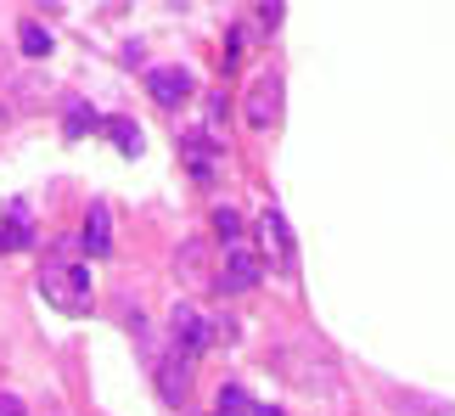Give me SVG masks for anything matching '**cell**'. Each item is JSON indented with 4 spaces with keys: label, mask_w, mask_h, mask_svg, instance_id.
Instances as JSON below:
<instances>
[{
    "label": "cell",
    "mask_w": 455,
    "mask_h": 416,
    "mask_svg": "<svg viewBox=\"0 0 455 416\" xmlns=\"http://www.w3.org/2000/svg\"><path fill=\"white\" fill-rule=\"evenodd\" d=\"M265 242H275V253H282V265H292V253H299V242H292V231H287V214H265Z\"/></svg>",
    "instance_id": "obj_9"
},
{
    "label": "cell",
    "mask_w": 455,
    "mask_h": 416,
    "mask_svg": "<svg viewBox=\"0 0 455 416\" xmlns=\"http://www.w3.org/2000/svg\"><path fill=\"white\" fill-rule=\"evenodd\" d=\"M40 299L57 304L62 316H84V309H91V270L74 265V259L45 265V270H40Z\"/></svg>",
    "instance_id": "obj_1"
},
{
    "label": "cell",
    "mask_w": 455,
    "mask_h": 416,
    "mask_svg": "<svg viewBox=\"0 0 455 416\" xmlns=\"http://www.w3.org/2000/svg\"><path fill=\"white\" fill-rule=\"evenodd\" d=\"M191 91H197V84H191L186 68H152L147 74V96L157 101V108H180Z\"/></svg>",
    "instance_id": "obj_5"
},
{
    "label": "cell",
    "mask_w": 455,
    "mask_h": 416,
    "mask_svg": "<svg viewBox=\"0 0 455 416\" xmlns=\"http://www.w3.org/2000/svg\"><path fill=\"white\" fill-rule=\"evenodd\" d=\"M259 276H265L259 253H253V248H231V253H225V270H220V287H225V292H248Z\"/></svg>",
    "instance_id": "obj_6"
},
{
    "label": "cell",
    "mask_w": 455,
    "mask_h": 416,
    "mask_svg": "<svg viewBox=\"0 0 455 416\" xmlns=\"http://www.w3.org/2000/svg\"><path fill=\"white\" fill-rule=\"evenodd\" d=\"M186 383H191V360L169 355L164 366H157V388H164V400H169V405H180V400H186Z\"/></svg>",
    "instance_id": "obj_7"
},
{
    "label": "cell",
    "mask_w": 455,
    "mask_h": 416,
    "mask_svg": "<svg viewBox=\"0 0 455 416\" xmlns=\"http://www.w3.org/2000/svg\"><path fill=\"white\" fill-rule=\"evenodd\" d=\"M180 158H186V169H191V180L197 186H214V175H220V164H225V152L208 141V135H180Z\"/></svg>",
    "instance_id": "obj_4"
},
{
    "label": "cell",
    "mask_w": 455,
    "mask_h": 416,
    "mask_svg": "<svg viewBox=\"0 0 455 416\" xmlns=\"http://www.w3.org/2000/svg\"><path fill=\"white\" fill-rule=\"evenodd\" d=\"M108 135H113V147L124 152V158H135V152H141V130H135L130 118H108Z\"/></svg>",
    "instance_id": "obj_11"
},
{
    "label": "cell",
    "mask_w": 455,
    "mask_h": 416,
    "mask_svg": "<svg viewBox=\"0 0 455 416\" xmlns=\"http://www.w3.org/2000/svg\"><path fill=\"white\" fill-rule=\"evenodd\" d=\"M253 416H282V411H275V405H259V411H253Z\"/></svg>",
    "instance_id": "obj_17"
},
{
    "label": "cell",
    "mask_w": 455,
    "mask_h": 416,
    "mask_svg": "<svg viewBox=\"0 0 455 416\" xmlns=\"http://www.w3.org/2000/svg\"><path fill=\"white\" fill-rule=\"evenodd\" d=\"M214 416H253L248 388H242V383H225V388H220V400H214Z\"/></svg>",
    "instance_id": "obj_10"
},
{
    "label": "cell",
    "mask_w": 455,
    "mask_h": 416,
    "mask_svg": "<svg viewBox=\"0 0 455 416\" xmlns=\"http://www.w3.org/2000/svg\"><path fill=\"white\" fill-rule=\"evenodd\" d=\"M214 231H220L225 242H236V236H242V214H236V208H214Z\"/></svg>",
    "instance_id": "obj_14"
},
{
    "label": "cell",
    "mask_w": 455,
    "mask_h": 416,
    "mask_svg": "<svg viewBox=\"0 0 455 416\" xmlns=\"http://www.w3.org/2000/svg\"><path fill=\"white\" fill-rule=\"evenodd\" d=\"M242 118H248V130H270L275 118H282V74H275V68L253 74L248 101H242Z\"/></svg>",
    "instance_id": "obj_2"
},
{
    "label": "cell",
    "mask_w": 455,
    "mask_h": 416,
    "mask_svg": "<svg viewBox=\"0 0 455 416\" xmlns=\"http://www.w3.org/2000/svg\"><path fill=\"white\" fill-rule=\"evenodd\" d=\"M0 248H28V220L23 214H12V225L0 231Z\"/></svg>",
    "instance_id": "obj_15"
},
{
    "label": "cell",
    "mask_w": 455,
    "mask_h": 416,
    "mask_svg": "<svg viewBox=\"0 0 455 416\" xmlns=\"http://www.w3.org/2000/svg\"><path fill=\"white\" fill-rule=\"evenodd\" d=\"M84 130H96V113L84 108V101H74V108H68V141H79Z\"/></svg>",
    "instance_id": "obj_13"
},
{
    "label": "cell",
    "mask_w": 455,
    "mask_h": 416,
    "mask_svg": "<svg viewBox=\"0 0 455 416\" xmlns=\"http://www.w3.org/2000/svg\"><path fill=\"white\" fill-rule=\"evenodd\" d=\"M84 248H91V259H108L113 253V214L108 208H91V220H84Z\"/></svg>",
    "instance_id": "obj_8"
},
{
    "label": "cell",
    "mask_w": 455,
    "mask_h": 416,
    "mask_svg": "<svg viewBox=\"0 0 455 416\" xmlns=\"http://www.w3.org/2000/svg\"><path fill=\"white\" fill-rule=\"evenodd\" d=\"M0 416H28V411H23V400H17V394H0Z\"/></svg>",
    "instance_id": "obj_16"
},
{
    "label": "cell",
    "mask_w": 455,
    "mask_h": 416,
    "mask_svg": "<svg viewBox=\"0 0 455 416\" xmlns=\"http://www.w3.org/2000/svg\"><path fill=\"white\" fill-rule=\"evenodd\" d=\"M169 332H174L169 355H180V360H197V355L208 349V326H203V316H197V304H174Z\"/></svg>",
    "instance_id": "obj_3"
},
{
    "label": "cell",
    "mask_w": 455,
    "mask_h": 416,
    "mask_svg": "<svg viewBox=\"0 0 455 416\" xmlns=\"http://www.w3.org/2000/svg\"><path fill=\"white\" fill-rule=\"evenodd\" d=\"M17 45H23V57H45V51H51V34L40 23H23V40H17Z\"/></svg>",
    "instance_id": "obj_12"
}]
</instances>
